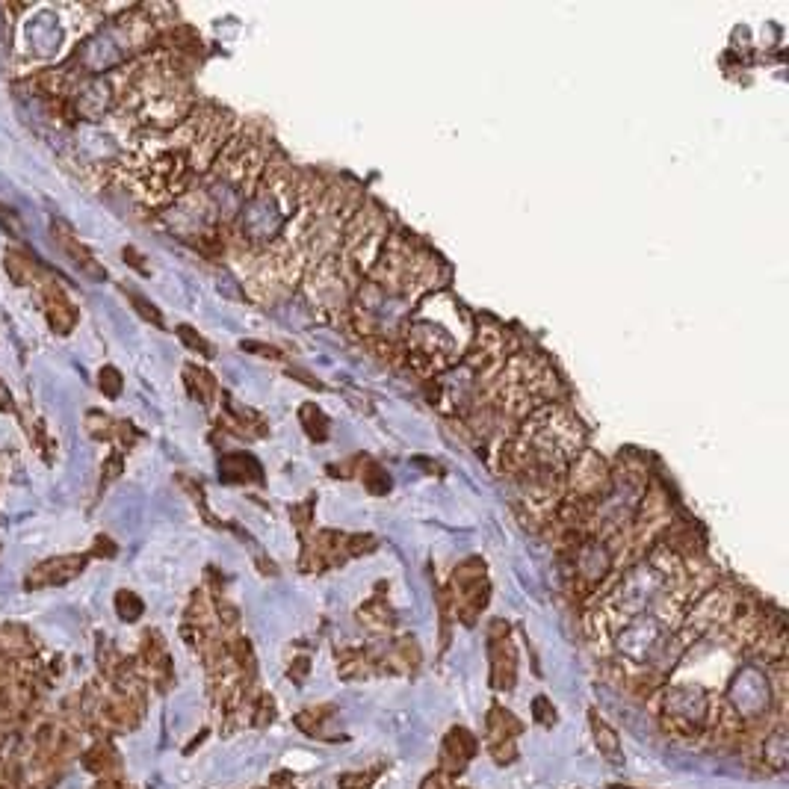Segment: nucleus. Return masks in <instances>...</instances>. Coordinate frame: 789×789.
<instances>
[{
	"instance_id": "f03ea898",
	"label": "nucleus",
	"mask_w": 789,
	"mask_h": 789,
	"mask_svg": "<svg viewBox=\"0 0 789 789\" xmlns=\"http://www.w3.org/2000/svg\"><path fill=\"white\" fill-rule=\"evenodd\" d=\"M388 234H391V231H388L385 213H382L376 204L364 201V204L346 219L343 234H340V252H337V255L364 275V272L373 269V263H376L382 246H385V240H388Z\"/></svg>"
},
{
	"instance_id": "39448f33",
	"label": "nucleus",
	"mask_w": 789,
	"mask_h": 789,
	"mask_svg": "<svg viewBox=\"0 0 789 789\" xmlns=\"http://www.w3.org/2000/svg\"><path fill=\"white\" fill-rule=\"evenodd\" d=\"M456 594H459L461 612L464 618L470 621L476 609L485 606L488 600V583H485V565L479 559H470L464 562L459 571H456Z\"/></svg>"
},
{
	"instance_id": "4468645a",
	"label": "nucleus",
	"mask_w": 789,
	"mask_h": 789,
	"mask_svg": "<svg viewBox=\"0 0 789 789\" xmlns=\"http://www.w3.org/2000/svg\"><path fill=\"white\" fill-rule=\"evenodd\" d=\"M594 730H597V739L603 736V751H606L609 757L621 760V757H618V739H615V733H612L603 722H597V719H594Z\"/></svg>"
},
{
	"instance_id": "9d476101",
	"label": "nucleus",
	"mask_w": 789,
	"mask_h": 789,
	"mask_svg": "<svg viewBox=\"0 0 789 789\" xmlns=\"http://www.w3.org/2000/svg\"><path fill=\"white\" fill-rule=\"evenodd\" d=\"M142 609H145L142 600L133 592H128V589H122V592L116 594V612H119L122 621H136V618L142 615Z\"/></svg>"
},
{
	"instance_id": "6e6552de",
	"label": "nucleus",
	"mask_w": 789,
	"mask_h": 789,
	"mask_svg": "<svg viewBox=\"0 0 789 789\" xmlns=\"http://www.w3.org/2000/svg\"><path fill=\"white\" fill-rule=\"evenodd\" d=\"M184 376H187V388H190V394L196 396L198 402L210 405V402L216 399V382H213L210 373H204V370H198V367H187Z\"/></svg>"
},
{
	"instance_id": "f257e3e1",
	"label": "nucleus",
	"mask_w": 789,
	"mask_h": 789,
	"mask_svg": "<svg viewBox=\"0 0 789 789\" xmlns=\"http://www.w3.org/2000/svg\"><path fill=\"white\" fill-rule=\"evenodd\" d=\"M370 275L382 290L405 299H417L423 290H432L438 284L441 266L405 234H388Z\"/></svg>"
},
{
	"instance_id": "ddd939ff",
	"label": "nucleus",
	"mask_w": 789,
	"mask_h": 789,
	"mask_svg": "<svg viewBox=\"0 0 789 789\" xmlns=\"http://www.w3.org/2000/svg\"><path fill=\"white\" fill-rule=\"evenodd\" d=\"M98 388H101L107 396L122 394V376H119V370L104 367V370H101V379H98Z\"/></svg>"
},
{
	"instance_id": "423d86ee",
	"label": "nucleus",
	"mask_w": 789,
	"mask_h": 789,
	"mask_svg": "<svg viewBox=\"0 0 789 789\" xmlns=\"http://www.w3.org/2000/svg\"><path fill=\"white\" fill-rule=\"evenodd\" d=\"M86 568V556H54L42 565H36L30 571V577L24 580V586L30 592L36 589H48V586H66L68 580H74L77 574H83Z\"/></svg>"
},
{
	"instance_id": "9b49d317",
	"label": "nucleus",
	"mask_w": 789,
	"mask_h": 789,
	"mask_svg": "<svg viewBox=\"0 0 789 789\" xmlns=\"http://www.w3.org/2000/svg\"><path fill=\"white\" fill-rule=\"evenodd\" d=\"M128 299L133 302V308H136V314L139 317H145L148 323H154V326H163V317H160V311L148 302V299H142L139 293H133V290H128Z\"/></svg>"
},
{
	"instance_id": "7ed1b4c3",
	"label": "nucleus",
	"mask_w": 789,
	"mask_h": 789,
	"mask_svg": "<svg viewBox=\"0 0 789 789\" xmlns=\"http://www.w3.org/2000/svg\"><path fill=\"white\" fill-rule=\"evenodd\" d=\"M358 281H361V272L355 266H349L340 255L308 263V269L302 275V284H305L311 305H317L326 314H340L349 308V296L358 287Z\"/></svg>"
},
{
	"instance_id": "0eeeda50",
	"label": "nucleus",
	"mask_w": 789,
	"mask_h": 789,
	"mask_svg": "<svg viewBox=\"0 0 789 789\" xmlns=\"http://www.w3.org/2000/svg\"><path fill=\"white\" fill-rule=\"evenodd\" d=\"M54 231H57V243L63 246V252H66L68 258L77 263V266H80L86 275H92V278H107L104 266L92 258V252H89V249H86V246H83V243H80V240L71 234V231H68L63 222H57V225H54Z\"/></svg>"
},
{
	"instance_id": "1a4fd4ad",
	"label": "nucleus",
	"mask_w": 789,
	"mask_h": 789,
	"mask_svg": "<svg viewBox=\"0 0 789 789\" xmlns=\"http://www.w3.org/2000/svg\"><path fill=\"white\" fill-rule=\"evenodd\" d=\"M299 417H302V426H305L311 441H326L329 438V420H326V414L317 405H302Z\"/></svg>"
},
{
	"instance_id": "20e7f679",
	"label": "nucleus",
	"mask_w": 789,
	"mask_h": 789,
	"mask_svg": "<svg viewBox=\"0 0 789 789\" xmlns=\"http://www.w3.org/2000/svg\"><path fill=\"white\" fill-rule=\"evenodd\" d=\"M612 470L592 450H583L565 470V497L571 500H592L600 503L609 494Z\"/></svg>"
},
{
	"instance_id": "f8f14e48",
	"label": "nucleus",
	"mask_w": 789,
	"mask_h": 789,
	"mask_svg": "<svg viewBox=\"0 0 789 789\" xmlns=\"http://www.w3.org/2000/svg\"><path fill=\"white\" fill-rule=\"evenodd\" d=\"M178 337H181V340H184V343H187L193 352H201L204 358H210V355H213V346H210V343H207V340H204V337H201L196 329H190V326H181V329H178Z\"/></svg>"
},
{
	"instance_id": "2eb2a0df",
	"label": "nucleus",
	"mask_w": 789,
	"mask_h": 789,
	"mask_svg": "<svg viewBox=\"0 0 789 789\" xmlns=\"http://www.w3.org/2000/svg\"><path fill=\"white\" fill-rule=\"evenodd\" d=\"M311 509H314L311 503H302V506L290 509V515L296 518V526H302V529H305V526L311 524Z\"/></svg>"
}]
</instances>
